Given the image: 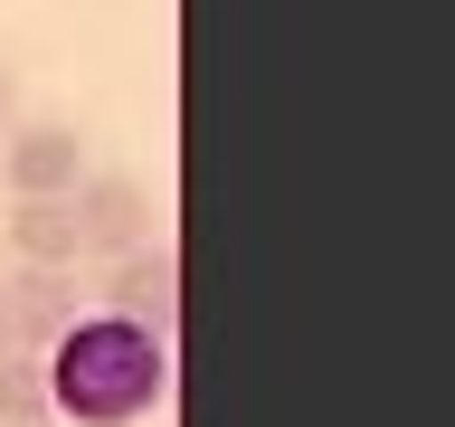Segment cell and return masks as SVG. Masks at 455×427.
<instances>
[{
	"label": "cell",
	"instance_id": "obj_1",
	"mask_svg": "<svg viewBox=\"0 0 455 427\" xmlns=\"http://www.w3.org/2000/svg\"><path fill=\"white\" fill-rule=\"evenodd\" d=\"M162 380L171 370H162L152 333H133V323H67V342L48 361V408H67L85 427H124L162 399Z\"/></svg>",
	"mask_w": 455,
	"mask_h": 427
},
{
	"label": "cell",
	"instance_id": "obj_3",
	"mask_svg": "<svg viewBox=\"0 0 455 427\" xmlns=\"http://www.w3.org/2000/svg\"><path fill=\"white\" fill-rule=\"evenodd\" d=\"M85 142H76V124H20V133L0 142V181L20 199H67L85 181Z\"/></svg>",
	"mask_w": 455,
	"mask_h": 427
},
{
	"label": "cell",
	"instance_id": "obj_5",
	"mask_svg": "<svg viewBox=\"0 0 455 427\" xmlns=\"http://www.w3.org/2000/svg\"><path fill=\"white\" fill-rule=\"evenodd\" d=\"M0 294H10L20 342H67V323H76V276L67 266H20V276H0Z\"/></svg>",
	"mask_w": 455,
	"mask_h": 427
},
{
	"label": "cell",
	"instance_id": "obj_9",
	"mask_svg": "<svg viewBox=\"0 0 455 427\" xmlns=\"http://www.w3.org/2000/svg\"><path fill=\"white\" fill-rule=\"evenodd\" d=\"M10 114H20V85H10V67H0V124H10Z\"/></svg>",
	"mask_w": 455,
	"mask_h": 427
},
{
	"label": "cell",
	"instance_id": "obj_2",
	"mask_svg": "<svg viewBox=\"0 0 455 427\" xmlns=\"http://www.w3.org/2000/svg\"><path fill=\"white\" fill-rule=\"evenodd\" d=\"M67 209H76V247H95V256H133L142 228H152V199H142L133 171H95V181H76Z\"/></svg>",
	"mask_w": 455,
	"mask_h": 427
},
{
	"label": "cell",
	"instance_id": "obj_8",
	"mask_svg": "<svg viewBox=\"0 0 455 427\" xmlns=\"http://www.w3.org/2000/svg\"><path fill=\"white\" fill-rule=\"evenodd\" d=\"M10 351H20V333H10V294H0V361H10Z\"/></svg>",
	"mask_w": 455,
	"mask_h": 427
},
{
	"label": "cell",
	"instance_id": "obj_7",
	"mask_svg": "<svg viewBox=\"0 0 455 427\" xmlns=\"http://www.w3.org/2000/svg\"><path fill=\"white\" fill-rule=\"evenodd\" d=\"M57 408H48V361H0V427H48Z\"/></svg>",
	"mask_w": 455,
	"mask_h": 427
},
{
	"label": "cell",
	"instance_id": "obj_4",
	"mask_svg": "<svg viewBox=\"0 0 455 427\" xmlns=\"http://www.w3.org/2000/svg\"><path fill=\"white\" fill-rule=\"evenodd\" d=\"M105 304H114V323H133V333L162 342L171 323H180V266H171V247H133V256H114Z\"/></svg>",
	"mask_w": 455,
	"mask_h": 427
},
{
	"label": "cell",
	"instance_id": "obj_6",
	"mask_svg": "<svg viewBox=\"0 0 455 427\" xmlns=\"http://www.w3.org/2000/svg\"><path fill=\"white\" fill-rule=\"evenodd\" d=\"M10 247H20V266H76V209L67 199H20L10 209Z\"/></svg>",
	"mask_w": 455,
	"mask_h": 427
}]
</instances>
